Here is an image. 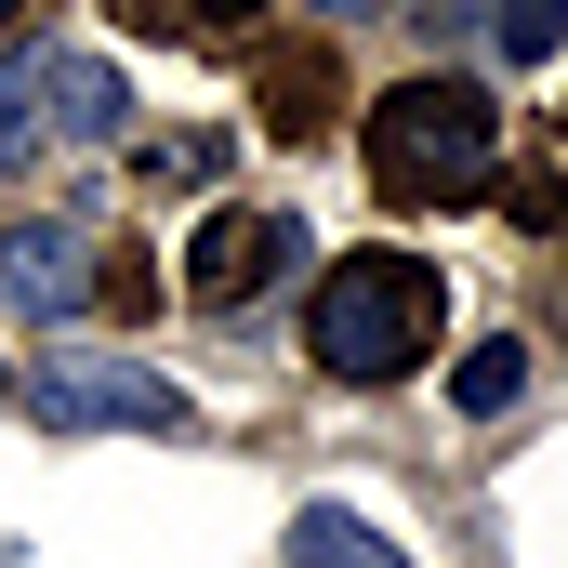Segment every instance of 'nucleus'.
Segmentation results:
<instances>
[{"label": "nucleus", "mask_w": 568, "mask_h": 568, "mask_svg": "<svg viewBox=\"0 0 568 568\" xmlns=\"http://www.w3.org/2000/svg\"><path fill=\"white\" fill-rule=\"evenodd\" d=\"M436 317H449V278L424 252H344L317 278V317H304V357L331 384H397L436 357Z\"/></svg>", "instance_id": "1"}, {"label": "nucleus", "mask_w": 568, "mask_h": 568, "mask_svg": "<svg viewBox=\"0 0 568 568\" xmlns=\"http://www.w3.org/2000/svg\"><path fill=\"white\" fill-rule=\"evenodd\" d=\"M489 145H503V106L476 80H397L371 93V185L397 212H449L489 185Z\"/></svg>", "instance_id": "2"}, {"label": "nucleus", "mask_w": 568, "mask_h": 568, "mask_svg": "<svg viewBox=\"0 0 568 568\" xmlns=\"http://www.w3.org/2000/svg\"><path fill=\"white\" fill-rule=\"evenodd\" d=\"M40 424H80V436H172L185 397L145 371V357H40Z\"/></svg>", "instance_id": "3"}, {"label": "nucleus", "mask_w": 568, "mask_h": 568, "mask_svg": "<svg viewBox=\"0 0 568 568\" xmlns=\"http://www.w3.org/2000/svg\"><path fill=\"white\" fill-rule=\"evenodd\" d=\"M291 265H304V225H291V212H212L199 252H185V291H199L212 317H239V304L278 291Z\"/></svg>", "instance_id": "4"}, {"label": "nucleus", "mask_w": 568, "mask_h": 568, "mask_svg": "<svg viewBox=\"0 0 568 568\" xmlns=\"http://www.w3.org/2000/svg\"><path fill=\"white\" fill-rule=\"evenodd\" d=\"M27 80H40V133H53V145H120L133 93H120V67H106V53H40Z\"/></svg>", "instance_id": "5"}, {"label": "nucleus", "mask_w": 568, "mask_h": 568, "mask_svg": "<svg viewBox=\"0 0 568 568\" xmlns=\"http://www.w3.org/2000/svg\"><path fill=\"white\" fill-rule=\"evenodd\" d=\"M0 304H13V317H80V304H93L80 239H67V225H13V239H0Z\"/></svg>", "instance_id": "6"}, {"label": "nucleus", "mask_w": 568, "mask_h": 568, "mask_svg": "<svg viewBox=\"0 0 568 568\" xmlns=\"http://www.w3.org/2000/svg\"><path fill=\"white\" fill-rule=\"evenodd\" d=\"M252 80H265V120H278V133H317V120H331V53H317V40H265Z\"/></svg>", "instance_id": "7"}, {"label": "nucleus", "mask_w": 568, "mask_h": 568, "mask_svg": "<svg viewBox=\"0 0 568 568\" xmlns=\"http://www.w3.org/2000/svg\"><path fill=\"white\" fill-rule=\"evenodd\" d=\"M291 568H410V556H397L357 503H304V516H291Z\"/></svg>", "instance_id": "8"}, {"label": "nucleus", "mask_w": 568, "mask_h": 568, "mask_svg": "<svg viewBox=\"0 0 568 568\" xmlns=\"http://www.w3.org/2000/svg\"><path fill=\"white\" fill-rule=\"evenodd\" d=\"M476 40L503 67H556L568 53V0H476Z\"/></svg>", "instance_id": "9"}, {"label": "nucleus", "mask_w": 568, "mask_h": 568, "mask_svg": "<svg viewBox=\"0 0 568 568\" xmlns=\"http://www.w3.org/2000/svg\"><path fill=\"white\" fill-rule=\"evenodd\" d=\"M516 384H529V344H516V331H489V344L449 371V397H463V410H516Z\"/></svg>", "instance_id": "10"}, {"label": "nucleus", "mask_w": 568, "mask_h": 568, "mask_svg": "<svg viewBox=\"0 0 568 568\" xmlns=\"http://www.w3.org/2000/svg\"><path fill=\"white\" fill-rule=\"evenodd\" d=\"M133 27H172V40H199V27H252V0H120Z\"/></svg>", "instance_id": "11"}, {"label": "nucleus", "mask_w": 568, "mask_h": 568, "mask_svg": "<svg viewBox=\"0 0 568 568\" xmlns=\"http://www.w3.org/2000/svg\"><path fill=\"white\" fill-rule=\"evenodd\" d=\"M27 145H40V80L13 67V80H0V172H27Z\"/></svg>", "instance_id": "12"}, {"label": "nucleus", "mask_w": 568, "mask_h": 568, "mask_svg": "<svg viewBox=\"0 0 568 568\" xmlns=\"http://www.w3.org/2000/svg\"><path fill=\"white\" fill-rule=\"evenodd\" d=\"M317 13H331V27H357V13H384V0H317Z\"/></svg>", "instance_id": "13"}, {"label": "nucleus", "mask_w": 568, "mask_h": 568, "mask_svg": "<svg viewBox=\"0 0 568 568\" xmlns=\"http://www.w3.org/2000/svg\"><path fill=\"white\" fill-rule=\"evenodd\" d=\"M27 13H40V0H0V27H27Z\"/></svg>", "instance_id": "14"}, {"label": "nucleus", "mask_w": 568, "mask_h": 568, "mask_svg": "<svg viewBox=\"0 0 568 568\" xmlns=\"http://www.w3.org/2000/svg\"><path fill=\"white\" fill-rule=\"evenodd\" d=\"M556 133H568V106H556Z\"/></svg>", "instance_id": "15"}, {"label": "nucleus", "mask_w": 568, "mask_h": 568, "mask_svg": "<svg viewBox=\"0 0 568 568\" xmlns=\"http://www.w3.org/2000/svg\"><path fill=\"white\" fill-rule=\"evenodd\" d=\"M0 384H13V371H0Z\"/></svg>", "instance_id": "16"}]
</instances>
